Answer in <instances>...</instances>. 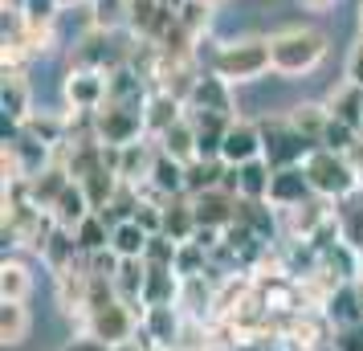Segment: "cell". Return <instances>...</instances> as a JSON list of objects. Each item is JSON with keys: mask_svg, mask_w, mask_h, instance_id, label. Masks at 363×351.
<instances>
[{"mask_svg": "<svg viewBox=\"0 0 363 351\" xmlns=\"http://www.w3.org/2000/svg\"><path fill=\"white\" fill-rule=\"evenodd\" d=\"M269 57H274V74L281 78H302L318 69V62L327 57V33H318L311 25H294L269 37Z\"/></svg>", "mask_w": 363, "mask_h": 351, "instance_id": "obj_1", "label": "cell"}, {"mask_svg": "<svg viewBox=\"0 0 363 351\" xmlns=\"http://www.w3.org/2000/svg\"><path fill=\"white\" fill-rule=\"evenodd\" d=\"M66 351H115V347H106V343H99L94 335H82V339H74V343H66Z\"/></svg>", "mask_w": 363, "mask_h": 351, "instance_id": "obj_35", "label": "cell"}, {"mask_svg": "<svg viewBox=\"0 0 363 351\" xmlns=\"http://www.w3.org/2000/svg\"><path fill=\"white\" fill-rule=\"evenodd\" d=\"M298 4H302L306 13H327V9H335V4H339V0H298Z\"/></svg>", "mask_w": 363, "mask_h": 351, "instance_id": "obj_37", "label": "cell"}, {"mask_svg": "<svg viewBox=\"0 0 363 351\" xmlns=\"http://www.w3.org/2000/svg\"><path fill=\"white\" fill-rule=\"evenodd\" d=\"M265 155V143H262V127L249 123V118H233L229 131H225V143H220V160L229 167H241V164H253Z\"/></svg>", "mask_w": 363, "mask_h": 351, "instance_id": "obj_8", "label": "cell"}, {"mask_svg": "<svg viewBox=\"0 0 363 351\" xmlns=\"http://www.w3.org/2000/svg\"><path fill=\"white\" fill-rule=\"evenodd\" d=\"M184 167L180 160H172V155H155V164H151V176H147V192L155 201H167V196H188L184 192Z\"/></svg>", "mask_w": 363, "mask_h": 351, "instance_id": "obj_18", "label": "cell"}, {"mask_svg": "<svg viewBox=\"0 0 363 351\" xmlns=\"http://www.w3.org/2000/svg\"><path fill=\"white\" fill-rule=\"evenodd\" d=\"M204 4H216V0H204Z\"/></svg>", "mask_w": 363, "mask_h": 351, "instance_id": "obj_42", "label": "cell"}, {"mask_svg": "<svg viewBox=\"0 0 363 351\" xmlns=\"http://www.w3.org/2000/svg\"><path fill=\"white\" fill-rule=\"evenodd\" d=\"M290 123H294L298 131L311 139L314 147L323 143V135H327V123H330V111H327V102H298L294 111H290Z\"/></svg>", "mask_w": 363, "mask_h": 351, "instance_id": "obj_24", "label": "cell"}, {"mask_svg": "<svg viewBox=\"0 0 363 351\" xmlns=\"http://www.w3.org/2000/svg\"><path fill=\"white\" fill-rule=\"evenodd\" d=\"M347 82L363 86V33H359V41L351 45V53H347Z\"/></svg>", "mask_w": 363, "mask_h": 351, "instance_id": "obj_34", "label": "cell"}, {"mask_svg": "<svg viewBox=\"0 0 363 351\" xmlns=\"http://www.w3.org/2000/svg\"><path fill=\"white\" fill-rule=\"evenodd\" d=\"M57 4H62V9H69V4H78V0H57Z\"/></svg>", "mask_w": 363, "mask_h": 351, "instance_id": "obj_39", "label": "cell"}, {"mask_svg": "<svg viewBox=\"0 0 363 351\" xmlns=\"http://www.w3.org/2000/svg\"><path fill=\"white\" fill-rule=\"evenodd\" d=\"M0 102H4V115H13L17 123H25V118L33 115V106H29V86L21 78V69H4V94H0Z\"/></svg>", "mask_w": 363, "mask_h": 351, "instance_id": "obj_28", "label": "cell"}, {"mask_svg": "<svg viewBox=\"0 0 363 351\" xmlns=\"http://www.w3.org/2000/svg\"><path fill=\"white\" fill-rule=\"evenodd\" d=\"M229 180V164L225 160H192L184 167V192L188 196H200V192H213V188H225Z\"/></svg>", "mask_w": 363, "mask_h": 351, "instance_id": "obj_19", "label": "cell"}, {"mask_svg": "<svg viewBox=\"0 0 363 351\" xmlns=\"http://www.w3.org/2000/svg\"><path fill=\"white\" fill-rule=\"evenodd\" d=\"M347 160H351V167H355V176L363 180V131H359V139L351 143V151H347Z\"/></svg>", "mask_w": 363, "mask_h": 351, "instance_id": "obj_36", "label": "cell"}, {"mask_svg": "<svg viewBox=\"0 0 363 351\" xmlns=\"http://www.w3.org/2000/svg\"><path fill=\"white\" fill-rule=\"evenodd\" d=\"M69 131H74V123L62 115H50V111H33V115L21 123V135H29V139L45 143V147H62Z\"/></svg>", "mask_w": 363, "mask_h": 351, "instance_id": "obj_21", "label": "cell"}, {"mask_svg": "<svg viewBox=\"0 0 363 351\" xmlns=\"http://www.w3.org/2000/svg\"><path fill=\"white\" fill-rule=\"evenodd\" d=\"M139 331H143V339H151V347L172 351L180 339V306H147Z\"/></svg>", "mask_w": 363, "mask_h": 351, "instance_id": "obj_12", "label": "cell"}, {"mask_svg": "<svg viewBox=\"0 0 363 351\" xmlns=\"http://www.w3.org/2000/svg\"><path fill=\"white\" fill-rule=\"evenodd\" d=\"M323 315L335 323V327H351V323H363V302H359V286L355 282H343L330 302L323 306Z\"/></svg>", "mask_w": 363, "mask_h": 351, "instance_id": "obj_23", "label": "cell"}, {"mask_svg": "<svg viewBox=\"0 0 363 351\" xmlns=\"http://www.w3.org/2000/svg\"><path fill=\"white\" fill-rule=\"evenodd\" d=\"M25 335H29L25 302H0V339H4V347H17Z\"/></svg>", "mask_w": 363, "mask_h": 351, "instance_id": "obj_29", "label": "cell"}, {"mask_svg": "<svg viewBox=\"0 0 363 351\" xmlns=\"http://www.w3.org/2000/svg\"><path fill=\"white\" fill-rule=\"evenodd\" d=\"M257 127H262V143H265L262 160L274 167V172H278V167H298L306 155H311V147H314V143L298 131L290 118H262Z\"/></svg>", "mask_w": 363, "mask_h": 351, "instance_id": "obj_5", "label": "cell"}, {"mask_svg": "<svg viewBox=\"0 0 363 351\" xmlns=\"http://www.w3.org/2000/svg\"><path fill=\"white\" fill-rule=\"evenodd\" d=\"M147 241H151V233L139 221H118L115 233H111V250H115L118 257H143V253H147Z\"/></svg>", "mask_w": 363, "mask_h": 351, "instance_id": "obj_27", "label": "cell"}, {"mask_svg": "<svg viewBox=\"0 0 363 351\" xmlns=\"http://www.w3.org/2000/svg\"><path fill=\"white\" fill-rule=\"evenodd\" d=\"M164 237H172L176 245L196 237V208H192V196H167L164 201Z\"/></svg>", "mask_w": 363, "mask_h": 351, "instance_id": "obj_20", "label": "cell"}, {"mask_svg": "<svg viewBox=\"0 0 363 351\" xmlns=\"http://www.w3.org/2000/svg\"><path fill=\"white\" fill-rule=\"evenodd\" d=\"M208 266V250L196 245V241H180V250H176V274L180 278H200Z\"/></svg>", "mask_w": 363, "mask_h": 351, "instance_id": "obj_30", "label": "cell"}, {"mask_svg": "<svg viewBox=\"0 0 363 351\" xmlns=\"http://www.w3.org/2000/svg\"><path fill=\"white\" fill-rule=\"evenodd\" d=\"M184 115H188V102L176 99V94H167V90H151L147 106H143V123H147V135H155V139H160L167 127H176Z\"/></svg>", "mask_w": 363, "mask_h": 351, "instance_id": "obj_14", "label": "cell"}, {"mask_svg": "<svg viewBox=\"0 0 363 351\" xmlns=\"http://www.w3.org/2000/svg\"><path fill=\"white\" fill-rule=\"evenodd\" d=\"M111 99V74L106 69H90V66H74L66 74V102L78 115H94L102 111Z\"/></svg>", "mask_w": 363, "mask_h": 351, "instance_id": "obj_7", "label": "cell"}, {"mask_svg": "<svg viewBox=\"0 0 363 351\" xmlns=\"http://www.w3.org/2000/svg\"><path fill=\"white\" fill-rule=\"evenodd\" d=\"M184 294V278L176 266H147V282H143V306H176Z\"/></svg>", "mask_w": 363, "mask_h": 351, "instance_id": "obj_17", "label": "cell"}, {"mask_svg": "<svg viewBox=\"0 0 363 351\" xmlns=\"http://www.w3.org/2000/svg\"><path fill=\"white\" fill-rule=\"evenodd\" d=\"M318 351H335V347H330V343H323V347H318Z\"/></svg>", "mask_w": 363, "mask_h": 351, "instance_id": "obj_40", "label": "cell"}, {"mask_svg": "<svg viewBox=\"0 0 363 351\" xmlns=\"http://www.w3.org/2000/svg\"><path fill=\"white\" fill-rule=\"evenodd\" d=\"M188 111H213V115L233 118V90H229V82L216 78L213 69L200 74L196 86H192V94H188Z\"/></svg>", "mask_w": 363, "mask_h": 351, "instance_id": "obj_11", "label": "cell"}, {"mask_svg": "<svg viewBox=\"0 0 363 351\" xmlns=\"http://www.w3.org/2000/svg\"><path fill=\"white\" fill-rule=\"evenodd\" d=\"M176 241L172 237H164V233H151V241H147V253H143V262L147 266H176Z\"/></svg>", "mask_w": 363, "mask_h": 351, "instance_id": "obj_32", "label": "cell"}, {"mask_svg": "<svg viewBox=\"0 0 363 351\" xmlns=\"http://www.w3.org/2000/svg\"><path fill=\"white\" fill-rule=\"evenodd\" d=\"M155 155H160V147H151L147 139H139V143H127V147H115V167H118V176H123L127 184H147Z\"/></svg>", "mask_w": 363, "mask_h": 351, "instance_id": "obj_16", "label": "cell"}, {"mask_svg": "<svg viewBox=\"0 0 363 351\" xmlns=\"http://www.w3.org/2000/svg\"><path fill=\"white\" fill-rule=\"evenodd\" d=\"M111 233H115V225L102 217V213H90V217L74 229V241H78V250H82V257H90V253H102L111 250Z\"/></svg>", "mask_w": 363, "mask_h": 351, "instance_id": "obj_26", "label": "cell"}, {"mask_svg": "<svg viewBox=\"0 0 363 351\" xmlns=\"http://www.w3.org/2000/svg\"><path fill=\"white\" fill-rule=\"evenodd\" d=\"M311 196H314V188H311V180H306L302 164L278 167V172H274V184H269V204H274V208H294V204L311 201Z\"/></svg>", "mask_w": 363, "mask_h": 351, "instance_id": "obj_13", "label": "cell"}, {"mask_svg": "<svg viewBox=\"0 0 363 351\" xmlns=\"http://www.w3.org/2000/svg\"><path fill=\"white\" fill-rule=\"evenodd\" d=\"M192 208H196V225H204V229H229L237 221V213H241V196L233 188H213V192L192 196Z\"/></svg>", "mask_w": 363, "mask_h": 351, "instance_id": "obj_9", "label": "cell"}, {"mask_svg": "<svg viewBox=\"0 0 363 351\" xmlns=\"http://www.w3.org/2000/svg\"><path fill=\"white\" fill-rule=\"evenodd\" d=\"M160 4H167V9H184L188 0H160Z\"/></svg>", "mask_w": 363, "mask_h": 351, "instance_id": "obj_38", "label": "cell"}, {"mask_svg": "<svg viewBox=\"0 0 363 351\" xmlns=\"http://www.w3.org/2000/svg\"><path fill=\"white\" fill-rule=\"evenodd\" d=\"M90 127H94V139H99L102 147H127V143H139L147 135L143 111L115 106V102H106L102 111H94L90 115Z\"/></svg>", "mask_w": 363, "mask_h": 351, "instance_id": "obj_6", "label": "cell"}, {"mask_svg": "<svg viewBox=\"0 0 363 351\" xmlns=\"http://www.w3.org/2000/svg\"><path fill=\"white\" fill-rule=\"evenodd\" d=\"M90 213H94V204L86 201V192H82V184H78V180H69V184L62 188V196L50 204L53 225H57V229H69V233H74V229H78Z\"/></svg>", "mask_w": 363, "mask_h": 351, "instance_id": "obj_15", "label": "cell"}, {"mask_svg": "<svg viewBox=\"0 0 363 351\" xmlns=\"http://www.w3.org/2000/svg\"><path fill=\"white\" fill-rule=\"evenodd\" d=\"M216 78L225 82H253L262 78L265 69H274V57H269V37H237V41H220L213 50V62H208Z\"/></svg>", "mask_w": 363, "mask_h": 351, "instance_id": "obj_2", "label": "cell"}, {"mask_svg": "<svg viewBox=\"0 0 363 351\" xmlns=\"http://www.w3.org/2000/svg\"><path fill=\"white\" fill-rule=\"evenodd\" d=\"M139 323H143V315L135 311L131 302L111 299V302H102V306H94L82 327H86V335H94L106 347H123V343H131L135 335H139Z\"/></svg>", "mask_w": 363, "mask_h": 351, "instance_id": "obj_4", "label": "cell"}, {"mask_svg": "<svg viewBox=\"0 0 363 351\" xmlns=\"http://www.w3.org/2000/svg\"><path fill=\"white\" fill-rule=\"evenodd\" d=\"M176 13H180L184 33L192 37V41H200V33H204L208 21H213V4H204V0H188L184 9H176Z\"/></svg>", "mask_w": 363, "mask_h": 351, "instance_id": "obj_31", "label": "cell"}, {"mask_svg": "<svg viewBox=\"0 0 363 351\" xmlns=\"http://www.w3.org/2000/svg\"><path fill=\"white\" fill-rule=\"evenodd\" d=\"M359 25H363V4H359Z\"/></svg>", "mask_w": 363, "mask_h": 351, "instance_id": "obj_41", "label": "cell"}, {"mask_svg": "<svg viewBox=\"0 0 363 351\" xmlns=\"http://www.w3.org/2000/svg\"><path fill=\"white\" fill-rule=\"evenodd\" d=\"M90 4H94V0H90Z\"/></svg>", "mask_w": 363, "mask_h": 351, "instance_id": "obj_43", "label": "cell"}, {"mask_svg": "<svg viewBox=\"0 0 363 351\" xmlns=\"http://www.w3.org/2000/svg\"><path fill=\"white\" fill-rule=\"evenodd\" d=\"M269 184H274V167L265 160L229 167V180H225V188H233L241 201H269Z\"/></svg>", "mask_w": 363, "mask_h": 351, "instance_id": "obj_10", "label": "cell"}, {"mask_svg": "<svg viewBox=\"0 0 363 351\" xmlns=\"http://www.w3.org/2000/svg\"><path fill=\"white\" fill-rule=\"evenodd\" d=\"M155 147L164 151V155H172V160H180V164H192L200 155V143H196V127H192V118L184 115L176 127H167L160 139H155Z\"/></svg>", "mask_w": 363, "mask_h": 351, "instance_id": "obj_22", "label": "cell"}, {"mask_svg": "<svg viewBox=\"0 0 363 351\" xmlns=\"http://www.w3.org/2000/svg\"><path fill=\"white\" fill-rule=\"evenodd\" d=\"M330 347H335V351H363V323L335 327V335H330Z\"/></svg>", "mask_w": 363, "mask_h": 351, "instance_id": "obj_33", "label": "cell"}, {"mask_svg": "<svg viewBox=\"0 0 363 351\" xmlns=\"http://www.w3.org/2000/svg\"><path fill=\"white\" fill-rule=\"evenodd\" d=\"M302 172H306V180H311L318 201H347V196H355L363 188L351 160L330 147H311V155L302 160Z\"/></svg>", "mask_w": 363, "mask_h": 351, "instance_id": "obj_3", "label": "cell"}, {"mask_svg": "<svg viewBox=\"0 0 363 351\" xmlns=\"http://www.w3.org/2000/svg\"><path fill=\"white\" fill-rule=\"evenodd\" d=\"M29 290H33L29 266L17 262V257H4V266H0V302H25Z\"/></svg>", "mask_w": 363, "mask_h": 351, "instance_id": "obj_25", "label": "cell"}]
</instances>
